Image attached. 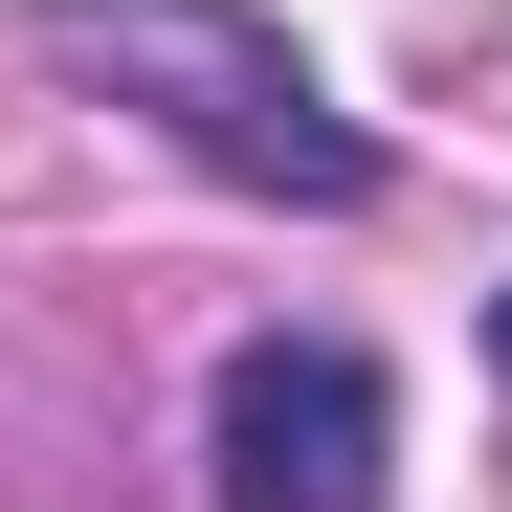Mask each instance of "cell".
<instances>
[{"label": "cell", "mask_w": 512, "mask_h": 512, "mask_svg": "<svg viewBox=\"0 0 512 512\" xmlns=\"http://www.w3.org/2000/svg\"><path fill=\"white\" fill-rule=\"evenodd\" d=\"M23 45L90 67L112 112H156V134H179L201 179H245V201H312V223L379 201V134L312 90V45L268 23V0H23Z\"/></svg>", "instance_id": "6da1fadb"}, {"label": "cell", "mask_w": 512, "mask_h": 512, "mask_svg": "<svg viewBox=\"0 0 512 512\" xmlns=\"http://www.w3.org/2000/svg\"><path fill=\"white\" fill-rule=\"evenodd\" d=\"M379 446H401V401L357 334H245L223 401H201V490L223 512H379Z\"/></svg>", "instance_id": "7a4b0ae2"}]
</instances>
